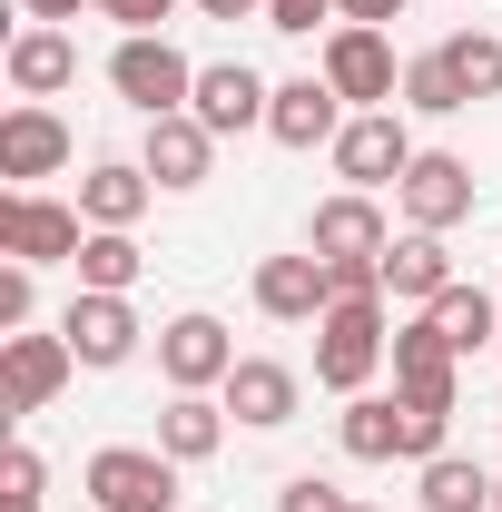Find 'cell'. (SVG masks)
Instances as JSON below:
<instances>
[{"label": "cell", "mask_w": 502, "mask_h": 512, "mask_svg": "<svg viewBox=\"0 0 502 512\" xmlns=\"http://www.w3.org/2000/svg\"><path fill=\"white\" fill-rule=\"evenodd\" d=\"M375 365H394V296H335L315 316V384L325 394H365Z\"/></svg>", "instance_id": "6da1fadb"}, {"label": "cell", "mask_w": 502, "mask_h": 512, "mask_svg": "<svg viewBox=\"0 0 502 512\" xmlns=\"http://www.w3.org/2000/svg\"><path fill=\"white\" fill-rule=\"evenodd\" d=\"M109 89H119L138 119H178V109L197 99V60L168 40V30H138V40L109 50Z\"/></svg>", "instance_id": "7a4b0ae2"}, {"label": "cell", "mask_w": 502, "mask_h": 512, "mask_svg": "<svg viewBox=\"0 0 502 512\" xmlns=\"http://www.w3.org/2000/svg\"><path fill=\"white\" fill-rule=\"evenodd\" d=\"M315 69H325V89H335L345 109H394V99H404V60H394V40H384V30H355V20L325 30Z\"/></svg>", "instance_id": "3957f363"}, {"label": "cell", "mask_w": 502, "mask_h": 512, "mask_svg": "<svg viewBox=\"0 0 502 512\" xmlns=\"http://www.w3.org/2000/svg\"><path fill=\"white\" fill-rule=\"evenodd\" d=\"M178 473L188 463H168L158 444H109V453H89V503L99 512H178Z\"/></svg>", "instance_id": "277c9868"}, {"label": "cell", "mask_w": 502, "mask_h": 512, "mask_svg": "<svg viewBox=\"0 0 502 512\" xmlns=\"http://www.w3.org/2000/svg\"><path fill=\"white\" fill-rule=\"evenodd\" d=\"M79 247H89V217L79 207H60L40 188L0 197V256H20V266H79Z\"/></svg>", "instance_id": "5b68a950"}, {"label": "cell", "mask_w": 502, "mask_h": 512, "mask_svg": "<svg viewBox=\"0 0 502 512\" xmlns=\"http://www.w3.org/2000/svg\"><path fill=\"white\" fill-rule=\"evenodd\" d=\"M158 375H168V394H217V384L237 375V335L207 316V306L168 316L158 325Z\"/></svg>", "instance_id": "8992f818"}, {"label": "cell", "mask_w": 502, "mask_h": 512, "mask_svg": "<svg viewBox=\"0 0 502 512\" xmlns=\"http://www.w3.org/2000/svg\"><path fill=\"white\" fill-rule=\"evenodd\" d=\"M414 158H424V148H414L404 109H355V119H345V138H335V178H345V188H365V197L394 188Z\"/></svg>", "instance_id": "52a82bcc"}, {"label": "cell", "mask_w": 502, "mask_h": 512, "mask_svg": "<svg viewBox=\"0 0 502 512\" xmlns=\"http://www.w3.org/2000/svg\"><path fill=\"white\" fill-rule=\"evenodd\" d=\"M394 207H404V227H424V237H453V227L473 217V168H463L453 148H424V158L394 178Z\"/></svg>", "instance_id": "ba28073f"}, {"label": "cell", "mask_w": 502, "mask_h": 512, "mask_svg": "<svg viewBox=\"0 0 502 512\" xmlns=\"http://www.w3.org/2000/svg\"><path fill=\"white\" fill-rule=\"evenodd\" d=\"M79 375V355H69V335H0V404L10 414H50L60 404V384Z\"/></svg>", "instance_id": "9c48e42d"}, {"label": "cell", "mask_w": 502, "mask_h": 512, "mask_svg": "<svg viewBox=\"0 0 502 512\" xmlns=\"http://www.w3.org/2000/svg\"><path fill=\"white\" fill-rule=\"evenodd\" d=\"M266 109H276V79H256L247 60H207L197 69L188 119L207 128V138H247V128H266Z\"/></svg>", "instance_id": "30bf717a"}, {"label": "cell", "mask_w": 502, "mask_h": 512, "mask_svg": "<svg viewBox=\"0 0 502 512\" xmlns=\"http://www.w3.org/2000/svg\"><path fill=\"white\" fill-rule=\"evenodd\" d=\"M335 306V266L315 247H296V256H256V316L266 325H315Z\"/></svg>", "instance_id": "8fae6325"}, {"label": "cell", "mask_w": 502, "mask_h": 512, "mask_svg": "<svg viewBox=\"0 0 502 512\" xmlns=\"http://www.w3.org/2000/svg\"><path fill=\"white\" fill-rule=\"evenodd\" d=\"M60 335H69V355H79L89 375H119L128 355H138V335H148V325H138L128 296H89V286H79V296H69V316H60Z\"/></svg>", "instance_id": "7c38bea8"}, {"label": "cell", "mask_w": 502, "mask_h": 512, "mask_svg": "<svg viewBox=\"0 0 502 512\" xmlns=\"http://www.w3.org/2000/svg\"><path fill=\"white\" fill-rule=\"evenodd\" d=\"M394 394L424 404V414H453V394H463V355L434 335V316L394 325Z\"/></svg>", "instance_id": "4fadbf2b"}, {"label": "cell", "mask_w": 502, "mask_h": 512, "mask_svg": "<svg viewBox=\"0 0 502 512\" xmlns=\"http://www.w3.org/2000/svg\"><path fill=\"white\" fill-rule=\"evenodd\" d=\"M69 158H79V138H69V119L50 109V99H20L10 119H0V178H60Z\"/></svg>", "instance_id": "5bb4252c"}, {"label": "cell", "mask_w": 502, "mask_h": 512, "mask_svg": "<svg viewBox=\"0 0 502 512\" xmlns=\"http://www.w3.org/2000/svg\"><path fill=\"white\" fill-rule=\"evenodd\" d=\"M217 404H227L247 434H276V424H296L306 375H296V365H276V355H237V375L217 384Z\"/></svg>", "instance_id": "9a60e30c"}, {"label": "cell", "mask_w": 502, "mask_h": 512, "mask_svg": "<svg viewBox=\"0 0 502 512\" xmlns=\"http://www.w3.org/2000/svg\"><path fill=\"white\" fill-rule=\"evenodd\" d=\"M345 99L325 89V69H306V79H276V109H266V138L276 148H335L345 138Z\"/></svg>", "instance_id": "2e32d148"}, {"label": "cell", "mask_w": 502, "mask_h": 512, "mask_svg": "<svg viewBox=\"0 0 502 512\" xmlns=\"http://www.w3.org/2000/svg\"><path fill=\"white\" fill-rule=\"evenodd\" d=\"M138 168L158 178L168 197H188V188H207V168H217V138L178 109V119H148V148H138Z\"/></svg>", "instance_id": "e0dca14e"}, {"label": "cell", "mask_w": 502, "mask_h": 512, "mask_svg": "<svg viewBox=\"0 0 502 512\" xmlns=\"http://www.w3.org/2000/svg\"><path fill=\"white\" fill-rule=\"evenodd\" d=\"M306 247L325 256V266H345V256H384V247H394V227H384V207H375L365 188H345V197H325V207H315Z\"/></svg>", "instance_id": "ac0fdd59"}, {"label": "cell", "mask_w": 502, "mask_h": 512, "mask_svg": "<svg viewBox=\"0 0 502 512\" xmlns=\"http://www.w3.org/2000/svg\"><path fill=\"white\" fill-rule=\"evenodd\" d=\"M10 89H20V99H60L69 79H79V40H69L60 20H30V30H20V40H10Z\"/></svg>", "instance_id": "d6986e66"}, {"label": "cell", "mask_w": 502, "mask_h": 512, "mask_svg": "<svg viewBox=\"0 0 502 512\" xmlns=\"http://www.w3.org/2000/svg\"><path fill=\"white\" fill-rule=\"evenodd\" d=\"M335 444L345 463H404V394H345Z\"/></svg>", "instance_id": "ffe728a7"}, {"label": "cell", "mask_w": 502, "mask_h": 512, "mask_svg": "<svg viewBox=\"0 0 502 512\" xmlns=\"http://www.w3.org/2000/svg\"><path fill=\"white\" fill-rule=\"evenodd\" d=\"M148 197H158V178H148L138 158H99V168L79 178V217H89V227H138Z\"/></svg>", "instance_id": "44dd1931"}, {"label": "cell", "mask_w": 502, "mask_h": 512, "mask_svg": "<svg viewBox=\"0 0 502 512\" xmlns=\"http://www.w3.org/2000/svg\"><path fill=\"white\" fill-rule=\"evenodd\" d=\"M443 286H453V256H443V237L404 227V237L384 247V296H404V306H434Z\"/></svg>", "instance_id": "7402d4cb"}, {"label": "cell", "mask_w": 502, "mask_h": 512, "mask_svg": "<svg viewBox=\"0 0 502 512\" xmlns=\"http://www.w3.org/2000/svg\"><path fill=\"white\" fill-rule=\"evenodd\" d=\"M217 444H227V404H207V394H168V414H158V453H168V463H207Z\"/></svg>", "instance_id": "603a6c76"}, {"label": "cell", "mask_w": 502, "mask_h": 512, "mask_svg": "<svg viewBox=\"0 0 502 512\" xmlns=\"http://www.w3.org/2000/svg\"><path fill=\"white\" fill-rule=\"evenodd\" d=\"M424 316H434V335L453 345V355H483V345H502V316H493V296H483V286H463V276L443 286V296L424 306Z\"/></svg>", "instance_id": "cb8c5ba5"}, {"label": "cell", "mask_w": 502, "mask_h": 512, "mask_svg": "<svg viewBox=\"0 0 502 512\" xmlns=\"http://www.w3.org/2000/svg\"><path fill=\"white\" fill-rule=\"evenodd\" d=\"M138 276H148L138 237H128V227H89V247H79V286H89V296H128Z\"/></svg>", "instance_id": "d4e9b609"}, {"label": "cell", "mask_w": 502, "mask_h": 512, "mask_svg": "<svg viewBox=\"0 0 502 512\" xmlns=\"http://www.w3.org/2000/svg\"><path fill=\"white\" fill-rule=\"evenodd\" d=\"M394 109H414V119H453V109H473V99H463V79H453L443 50H414V60H404V99H394Z\"/></svg>", "instance_id": "484cf974"}, {"label": "cell", "mask_w": 502, "mask_h": 512, "mask_svg": "<svg viewBox=\"0 0 502 512\" xmlns=\"http://www.w3.org/2000/svg\"><path fill=\"white\" fill-rule=\"evenodd\" d=\"M424 512H493V473L463 463V453H434L424 463Z\"/></svg>", "instance_id": "4316f807"}, {"label": "cell", "mask_w": 502, "mask_h": 512, "mask_svg": "<svg viewBox=\"0 0 502 512\" xmlns=\"http://www.w3.org/2000/svg\"><path fill=\"white\" fill-rule=\"evenodd\" d=\"M443 60H453V79H463V99H493V89H502V40H493V30H453Z\"/></svg>", "instance_id": "83f0119b"}, {"label": "cell", "mask_w": 502, "mask_h": 512, "mask_svg": "<svg viewBox=\"0 0 502 512\" xmlns=\"http://www.w3.org/2000/svg\"><path fill=\"white\" fill-rule=\"evenodd\" d=\"M40 493H50V463H40L30 444H10L0 453V512H30Z\"/></svg>", "instance_id": "f1b7e54d"}, {"label": "cell", "mask_w": 502, "mask_h": 512, "mask_svg": "<svg viewBox=\"0 0 502 512\" xmlns=\"http://www.w3.org/2000/svg\"><path fill=\"white\" fill-rule=\"evenodd\" d=\"M30 276H40V266H20V256L0 266V335H20V325L40 316V286H30Z\"/></svg>", "instance_id": "f546056e"}, {"label": "cell", "mask_w": 502, "mask_h": 512, "mask_svg": "<svg viewBox=\"0 0 502 512\" xmlns=\"http://www.w3.org/2000/svg\"><path fill=\"white\" fill-rule=\"evenodd\" d=\"M345 503H355V493H335L325 473H296V483L276 493V512H345Z\"/></svg>", "instance_id": "4dcf8cb0"}, {"label": "cell", "mask_w": 502, "mask_h": 512, "mask_svg": "<svg viewBox=\"0 0 502 512\" xmlns=\"http://www.w3.org/2000/svg\"><path fill=\"white\" fill-rule=\"evenodd\" d=\"M168 10H178V0H99V20H119V40H138V30H168Z\"/></svg>", "instance_id": "1f68e13d"}, {"label": "cell", "mask_w": 502, "mask_h": 512, "mask_svg": "<svg viewBox=\"0 0 502 512\" xmlns=\"http://www.w3.org/2000/svg\"><path fill=\"white\" fill-rule=\"evenodd\" d=\"M315 20H335V0H266V30L286 40H315Z\"/></svg>", "instance_id": "d6a6232c"}, {"label": "cell", "mask_w": 502, "mask_h": 512, "mask_svg": "<svg viewBox=\"0 0 502 512\" xmlns=\"http://www.w3.org/2000/svg\"><path fill=\"white\" fill-rule=\"evenodd\" d=\"M394 10H404V0H335V20H355V30H384Z\"/></svg>", "instance_id": "836d02e7"}, {"label": "cell", "mask_w": 502, "mask_h": 512, "mask_svg": "<svg viewBox=\"0 0 502 512\" xmlns=\"http://www.w3.org/2000/svg\"><path fill=\"white\" fill-rule=\"evenodd\" d=\"M207 20H266V0H197Z\"/></svg>", "instance_id": "e575fe53"}, {"label": "cell", "mask_w": 502, "mask_h": 512, "mask_svg": "<svg viewBox=\"0 0 502 512\" xmlns=\"http://www.w3.org/2000/svg\"><path fill=\"white\" fill-rule=\"evenodd\" d=\"M30 20H79V10H99V0H20Z\"/></svg>", "instance_id": "d590c367"}, {"label": "cell", "mask_w": 502, "mask_h": 512, "mask_svg": "<svg viewBox=\"0 0 502 512\" xmlns=\"http://www.w3.org/2000/svg\"><path fill=\"white\" fill-rule=\"evenodd\" d=\"M345 512H375V503H345Z\"/></svg>", "instance_id": "8d00e7d4"}, {"label": "cell", "mask_w": 502, "mask_h": 512, "mask_svg": "<svg viewBox=\"0 0 502 512\" xmlns=\"http://www.w3.org/2000/svg\"><path fill=\"white\" fill-rule=\"evenodd\" d=\"M493 512H502V483H493Z\"/></svg>", "instance_id": "74e56055"}, {"label": "cell", "mask_w": 502, "mask_h": 512, "mask_svg": "<svg viewBox=\"0 0 502 512\" xmlns=\"http://www.w3.org/2000/svg\"><path fill=\"white\" fill-rule=\"evenodd\" d=\"M30 512H40V503H30Z\"/></svg>", "instance_id": "f35d334b"}, {"label": "cell", "mask_w": 502, "mask_h": 512, "mask_svg": "<svg viewBox=\"0 0 502 512\" xmlns=\"http://www.w3.org/2000/svg\"><path fill=\"white\" fill-rule=\"evenodd\" d=\"M493 355H502V345H493Z\"/></svg>", "instance_id": "ab89813d"}]
</instances>
